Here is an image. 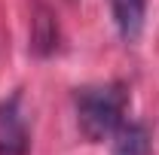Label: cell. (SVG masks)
I'll return each instance as SVG.
<instances>
[{"mask_svg": "<svg viewBox=\"0 0 159 155\" xmlns=\"http://www.w3.org/2000/svg\"><path fill=\"white\" fill-rule=\"evenodd\" d=\"M125 103H129V94L119 82L80 88L74 94V107H77V125L83 137L92 143L110 140L113 131L125 122Z\"/></svg>", "mask_w": 159, "mask_h": 155, "instance_id": "obj_1", "label": "cell"}, {"mask_svg": "<svg viewBox=\"0 0 159 155\" xmlns=\"http://www.w3.org/2000/svg\"><path fill=\"white\" fill-rule=\"evenodd\" d=\"M31 149V131L21 110V94L0 100V155H28Z\"/></svg>", "mask_w": 159, "mask_h": 155, "instance_id": "obj_2", "label": "cell"}, {"mask_svg": "<svg viewBox=\"0 0 159 155\" xmlns=\"http://www.w3.org/2000/svg\"><path fill=\"white\" fill-rule=\"evenodd\" d=\"M150 152V137L147 128L138 122H122L110 137V155H147Z\"/></svg>", "mask_w": 159, "mask_h": 155, "instance_id": "obj_3", "label": "cell"}, {"mask_svg": "<svg viewBox=\"0 0 159 155\" xmlns=\"http://www.w3.org/2000/svg\"><path fill=\"white\" fill-rule=\"evenodd\" d=\"M110 9H113L119 37L125 43H135L144 27V0H110Z\"/></svg>", "mask_w": 159, "mask_h": 155, "instance_id": "obj_4", "label": "cell"}, {"mask_svg": "<svg viewBox=\"0 0 159 155\" xmlns=\"http://www.w3.org/2000/svg\"><path fill=\"white\" fill-rule=\"evenodd\" d=\"M34 24H37V27H34V43H31V46H34L37 55H49V52L55 49V37H58V34H55V21L43 9L37 19H34Z\"/></svg>", "mask_w": 159, "mask_h": 155, "instance_id": "obj_5", "label": "cell"}]
</instances>
